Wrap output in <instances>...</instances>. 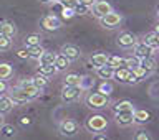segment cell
Instances as JSON below:
<instances>
[{"instance_id": "46", "label": "cell", "mask_w": 159, "mask_h": 140, "mask_svg": "<svg viewBox=\"0 0 159 140\" xmlns=\"http://www.w3.org/2000/svg\"><path fill=\"white\" fill-rule=\"evenodd\" d=\"M3 125V114H0V127Z\"/></svg>"}, {"instance_id": "42", "label": "cell", "mask_w": 159, "mask_h": 140, "mask_svg": "<svg viewBox=\"0 0 159 140\" xmlns=\"http://www.w3.org/2000/svg\"><path fill=\"white\" fill-rule=\"evenodd\" d=\"M17 56L22 58V59H27V58H28V51H27V49H18V51H17Z\"/></svg>"}, {"instance_id": "49", "label": "cell", "mask_w": 159, "mask_h": 140, "mask_svg": "<svg viewBox=\"0 0 159 140\" xmlns=\"http://www.w3.org/2000/svg\"><path fill=\"white\" fill-rule=\"evenodd\" d=\"M156 51H159V45H157V49H156Z\"/></svg>"}, {"instance_id": "8", "label": "cell", "mask_w": 159, "mask_h": 140, "mask_svg": "<svg viewBox=\"0 0 159 140\" xmlns=\"http://www.w3.org/2000/svg\"><path fill=\"white\" fill-rule=\"evenodd\" d=\"M111 10H113V7H111V3H109V2H106V0H96L94 5L91 7V13L96 18H101L103 15L109 13Z\"/></svg>"}, {"instance_id": "19", "label": "cell", "mask_w": 159, "mask_h": 140, "mask_svg": "<svg viewBox=\"0 0 159 140\" xmlns=\"http://www.w3.org/2000/svg\"><path fill=\"white\" fill-rule=\"evenodd\" d=\"M109 107L113 109V112H121V111H134V107L133 106V102L131 101H128V99H123V101H116V102H113V106L109 104Z\"/></svg>"}, {"instance_id": "41", "label": "cell", "mask_w": 159, "mask_h": 140, "mask_svg": "<svg viewBox=\"0 0 159 140\" xmlns=\"http://www.w3.org/2000/svg\"><path fill=\"white\" fill-rule=\"evenodd\" d=\"M94 2H96V0H78V3L84 5V7H89V8H91L93 5H94Z\"/></svg>"}, {"instance_id": "48", "label": "cell", "mask_w": 159, "mask_h": 140, "mask_svg": "<svg viewBox=\"0 0 159 140\" xmlns=\"http://www.w3.org/2000/svg\"><path fill=\"white\" fill-rule=\"evenodd\" d=\"M156 12H157L156 15H157V18H159V5H157V8H156Z\"/></svg>"}, {"instance_id": "37", "label": "cell", "mask_w": 159, "mask_h": 140, "mask_svg": "<svg viewBox=\"0 0 159 140\" xmlns=\"http://www.w3.org/2000/svg\"><path fill=\"white\" fill-rule=\"evenodd\" d=\"M73 13L75 15H86V13H89V7H84V5H81V3H76V7L73 8Z\"/></svg>"}, {"instance_id": "22", "label": "cell", "mask_w": 159, "mask_h": 140, "mask_svg": "<svg viewBox=\"0 0 159 140\" xmlns=\"http://www.w3.org/2000/svg\"><path fill=\"white\" fill-rule=\"evenodd\" d=\"M70 59L66 58V56H63L61 53L60 54H57V58H55V68H57V73H60V71H66V69L70 68Z\"/></svg>"}, {"instance_id": "1", "label": "cell", "mask_w": 159, "mask_h": 140, "mask_svg": "<svg viewBox=\"0 0 159 140\" xmlns=\"http://www.w3.org/2000/svg\"><path fill=\"white\" fill-rule=\"evenodd\" d=\"M109 96L106 94L99 92V91H89L86 92V96H84V106L93 109V111H101V109H106L109 107Z\"/></svg>"}, {"instance_id": "28", "label": "cell", "mask_w": 159, "mask_h": 140, "mask_svg": "<svg viewBox=\"0 0 159 140\" xmlns=\"http://www.w3.org/2000/svg\"><path fill=\"white\" fill-rule=\"evenodd\" d=\"M131 73H133V76L138 79V83H141V81H144V79H146L148 76H151V73L149 71H146V69H144L141 64H139L138 68H134V69H131Z\"/></svg>"}, {"instance_id": "16", "label": "cell", "mask_w": 159, "mask_h": 140, "mask_svg": "<svg viewBox=\"0 0 159 140\" xmlns=\"http://www.w3.org/2000/svg\"><path fill=\"white\" fill-rule=\"evenodd\" d=\"M94 73H96V76L99 79H103V81H109V79H113V74H114V68L109 66V64H103V66H98L94 69Z\"/></svg>"}, {"instance_id": "32", "label": "cell", "mask_w": 159, "mask_h": 140, "mask_svg": "<svg viewBox=\"0 0 159 140\" xmlns=\"http://www.w3.org/2000/svg\"><path fill=\"white\" fill-rule=\"evenodd\" d=\"M23 43H25V46H35V45L42 43V36H40L38 33H30V35L25 36Z\"/></svg>"}, {"instance_id": "47", "label": "cell", "mask_w": 159, "mask_h": 140, "mask_svg": "<svg viewBox=\"0 0 159 140\" xmlns=\"http://www.w3.org/2000/svg\"><path fill=\"white\" fill-rule=\"evenodd\" d=\"M154 32H156V33H157V35H159V23H157V25H156V27H154Z\"/></svg>"}, {"instance_id": "38", "label": "cell", "mask_w": 159, "mask_h": 140, "mask_svg": "<svg viewBox=\"0 0 159 140\" xmlns=\"http://www.w3.org/2000/svg\"><path fill=\"white\" fill-rule=\"evenodd\" d=\"M99 92H103V94H106V96H109V94L113 92V86H111L108 81H103V84L99 86Z\"/></svg>"}, {"instance_id": "9", "label": "cell", "mask_w": 159, "mask_h": 140, "mask_svg": "<svg viewBox=\"0 0 159 140\" xmlns=\"http://www.w3.org/2000/svg\"><path fill=\"white\" fill-rule=\"evenodd\" d=\"M40 25H42V28L45 32H57V30H60V27H61V22H60L55 15H47V17L42 18Z\"/></svg>"}, {"instance_id": "27", "label": "cell", "mask_w": 159, "mask_h": 140, "mask_svg": "<svg viewBox=\"0 0 159 140\" xmlns=\"http://www.w3.org/2000/svg\"><path fill=\"white\" fill-rule=\"evenodd\" d=\"M0 132H2V137L3 138H13L15 135H17V129H15L12 124H5L0 127Z\"/></svg>"}, {"instance_id": "4", "label": "cell", "mask_w": 159, "mask_h": 140, "mask_svg": "<svg viewBox=\"0 0 159 140\" xmlns=\"http://www.w3.org/2000/svg\"><path fill=\"white\" fill-rule=\"evenodd\" d=\"M83 94V87L81 86H63L61 89V101L66 104L76 102Z\"/></svg>"}, {"instance_id": "39", "label": "cell", "mask_w": 159, "mask_h": 140, "mask_svg": "<svg viewBox=\"0 0 159 140\" xmlns=\"http://www.w3.org/2000/svg\"><path fill=\"white\" fill-rule=\"evenodd\" d=\"M58 2L63 5V8H70V10H73L75 7H76L78 0H58Z\"/></svg>"}, {"instance_id": "40", "label": "cell", "mask_w": 159, "mask_h": 140, "mask_svg": "<svg viewBox=\"0 0 159 140\" xmlns=\"http://www.w3.org/2000/svg\"><path fill=\"white\" fill-rule=\"evenodd\" d=\"M7 91H8L7 81H5V79H0V96H2V94H7Z\"/></svg>"}, {"instance_id": "7", "label": "cell", "mask_w": 159, "mask_h": 140, "mask_svg": "<svg viewBox=\"0 0 159 140\" xmlns=\"http://www.w3.org/2000/svg\"><path fill=\"white\" fill-rule=\"evenodd\" d=\"M134 111H121V112H114V122L118 127H131L134 124V117H133Z\"/></svg>"}, {"instance_id": "15", "label": "cell", "mask_w": 159, "mask_h": 140, "mask_svg": "<svg viewBox=\"0 0 159 140\" xmlns=\"http://www.w3.org/2000/svg\"><path fill=\"white\" fill-rule=\"evenodd\" d=\"M129 76H131V69L123 66V68H116L114 69V74H113V79L121 84H128L129 83Z\"/></svg>"}, {"instance_id": "17", "label": "cell", "mask_w": 159, "mask_h": 140, "mask_svg": "<svg viewBox=\"0 0 159 140\" xmlns=\"http://www.w3.org/2000/svg\"><path fill=\"white\" fill-rule=\"evenodd\" d=\"M15 107V102H13V99L8 96V94H2L0 96V114H8V112H12V109Z\"/></svg>"}, {"instance_id": "29", "label": "cell", "mask_w": 159, "mask_h": 140, "mask_svg": "<svg viewBox=\"0 0 159 140\" xmlns=\"http://www.w3.org/2000/svg\"><path fill=\"white\" fill-rule=\"evenodd\" d=\"M55 58H57V53H53V51H45L42 53V56L38 58V63L40 64H53L55 63Z\"/></svg>"}, {"instance_id": "33", "label": "cell", "mask_w": 159, "mask_h": 140, "mask_svg": "<svg viewBox=\"0 0 159 140\" xmlns=\"http://www.w3.org/2000/svg\"><path fill=\"white\" fill-rule=\"evenodd\" d=\"M38 73H42L47 78H50V76H53V74H57V68H55V64H40Z\"/></svg>"}, {"instance_id": "6", "label": "cell", "mask_w": 159, "mask_h": 140, "mask_svg": "<svg viewBox=\"0 0 159 140\" xmlns=\"http://www.w3.org/2000/svg\"><path fill=\"white\" fill-rule=\"evenodd\" d=\"M138 41H139L138 36L134 33H131V32H123V33H119L118 38H116V45L119 48H123V49L133 48Z\"/></svg>"}, {"instance_id": "11", "label": "cell", "mask_w": 159, "mask_h": 140, "mask_svg": "<svg viewBox=\"0 0 159 140\" xmlns=\"http://www.w3.org/2000/svg\"><path fill=\"white\" fill-rule=\"evenodd\" d=\"M8 96L13 99L15 104H25V102L32 101V97H30L22 87H12V89H8Z\"/></svg>"}, {"instance_id": "5", "label": "cell", "mask_w": 159, "mask_h": 140, "mask_svg": "<svg viewBox=\"0 0 159 140\" xmlns=\"http://www.w3.org/2000/svg\"><path fill=\"white\" fill-rule=\"evenodd\" d=\"M58 132L61 134L63 137H75L80 132V125L76 121H71V119H65V121L60 122L58 125Z\"/></svg>"}, {"instance_id": "44", "label": "cell", "mask_w": 159, "mask_h": 140, "mask_svg": "<svg viewBox=\"0 0 159 140\" xmlns=\"http://www.w3.org/2000/svg\"><path fill=\"white\" fill-rule=\"evenodd\" d=\"M22 124H32V121H30V117H22Z\"/></svg>"}, {"instance_id": "2", "label": "cell", "mask_w": 159, "mask_h": 140, "mask_svg": "<svg viewBox=\"0 0 159 140\" xmlns=\"http://www.w3.org/2000/svg\"><path fill=\"white\" fill-rule=\"evenodd\" d=\"M84 129L89 134H98V132H104L108 129V119L103 114H93L84 121Z\"/></svg>"}, {"instance_id": "13", "label": "cell", "mask_w": 159, "mask_h": 140, "mask_svg": "<svg viewBox=\"0 0 159 140\" xmlns=\"http://www.w3.org/2000/svg\"><path fill=\"white\" fill-rule=\"evenodd\" d=\"M60 53H61L63 56H66L70 61H76V59H80V56H81L80 48L75 46V45H63V46L60 48Z\"/></svg>"}, {"instance_id": "43", "label": "cell", "mask_w": 159, "mask_h": 140, "mask_svg": "<svg viewBox=\"0 0 159 140\" xmlns=\"http://www.w3.org/2000/svg\"><path fill=\"white\" fill-rule=\"evenodd\" d=\"M94 138H98V140H106L108 137L104 135V134H99V132H98V134H94Z\"/></svg>"}, {"instance_id": "23", "label": "cell", "mask_w": 159, "mask_h": 140, "mask_svg": "<svg viewBox=\"0 0 159 140\" xmlns=\"http://www.w3.org/2000/svg\"><path fill=\"white\" fill-rule=\"evenodd\" d=\"M106 63L109 64V66H113L114 69L123 68V66H126V58L118 56V54H108V61Z\"/></svg>"}, {"instance_id": "36", "label": "cell", "mask_w": 159, "mask_h": 140, "mask_svg": "<svg viewBox=\"0 0 159 140\" xmlns=\"http://www.w3.org/2000/svg\"><path fill=\"white\" fill-rule=\"evenodd\" d=\"M151 138H152V135L148 130H138L134 134V140H151Z\"/></svg>"}, {"instance_id": "12", "label": "cell", "mask_w": 159, "mask_h": 140, "mask_svg": "<svg viewBox=\"0 0 159 140\" xmlns=\"http://www.w3.org/2000/svg\"><path fill=\"white\" fill-rule=\"evenodd\" d=\"M133 117H134V124L136 125H146V124H149L152 121L151 112L146 111V109H134Z\"/></svg>"}, {"instance_id": "20", "label": "cell", "mask_w": 159, "mask_h": 140, "mask_svg": "<svg viewBox=\"0 0 159 140\" xmlns=\"http://www.w3.org/2000/svg\"><path fill=\"white\" fill-rule=\"evenodd\" d=\"M0 33L5 35V36H17V27H15L13 22H0Z\"/></svg>"}, {"instance_id": "30", "label": "cell", "mask_w": 159, "mask_h": 140, "mask_svg": "<svg viewBox=\"0 0 159 140\" xmlns=\"http://www.w3.org/2000/svg\"><path fill=\"white\" fill-rule=\"evenodd\" d=\"M32 83H33L38 89H43V87H47V86H48V78L45 76V74L38 73V74H35V76L32 78Z\"/></svg>"}, {"instance_id": "14", "label": "cell", "mask_w": 159, "mask_h": 140, "mask_svg": "<svg viewBox=\"0 0 159 140\" xmlns=\"http://www.w3.org/2000/svg\"><path fill=\"white\" fill-rule=\"evenodd\" d=\"M18 87H22L32 99H37L40 96V92H42V89H38L37 86H35V84L32 83V79H23V81H20Z\"/></svg>"}, {"instance_id": "26", "label": "cell", "mask_w": 159, "mask_h": 140, "mask_svg": "<svg viewBox=\"0 0 159 140\" xmlns=\"http://www.w3.org/2000/svg\"><path fill=\"white\" fill-rule=\"evenodd\" d=\"M81 81H83V78L75 73H70L65 76V86H81Z\"/></svg>"}, {"instance_id": "21", "label": "cell", "mask_w": 159, "mask_h": 140, "mask_svg": "<svg viewBox=\"0 0 159 140\" xmlns=\"http://www.w3.org/2000/svg\"><path fill=\"white\" fill-rule=\"evenodd\" d=\"M89 61H91V64L94 68L103 66V64H106V61H108V53H103V51L93 53L91 56H89Z\"/></svg>"}, {"instance_id": "25", "label": "cell", "mask_w": 159, "mask_h": 140, "mask_svg": "<svg viewBox=\"0 0 159 140\" xmlns=\"http://www.w3.org/2000/svg\"><path fill=\"white\" fill-rule=\"evenodd\" d=\"M13 76V66L8 63H0V79H10Z\"/></svg>"}, {"instance_id": "10", "label": "cell", "mask_w": 159, "mask_h": 140, "mask_svg": "<svg viewBox=\"0 0 159 140\" xmlns=\"http://www.w3.org/2000/svg\"><path fill=\"white\" fill-rule=\"evenodd\" d=\"M152 53H154V49H152L151 46H148L146 43H143L141 40H139V41L133 46V54H134L136 58H139V59L148 58V56H152Z\"/></svg>"}, {"instance_id": "45", "label": "cell", "mask_w": 159, "mask_h": 140, "mask_svg": "<svg viewBox=\"0 0 159 140\" xmlns=\"http://www.w3.org/2000/svg\"><path fill=\"white\" fill-rule=\"evenodd\" d=\"M42 3H52V2H57V0H40Z\"/></svg>"}, {"instance_id": "18", "label": "cell", "mask_w": 159, "mask_h": 140, "mask_svg": "<svg viewBox=\"0 0 159 140\" xmlns=\"http://www.w3.org/2000/svg\"><path fill=\"white\" fill-rule=\"evenodd\" d=\"M141 41L146 43L148 46H151L154 51H156V49H157V45H159V35L154 32V30H152V32H148V33H144L143 36H141Z\"/></svg>"}, {"instance_id": "34", "label": "cell", "mask_w": 159, "mask_h": 140, "mask_svg": "<svg viewBox=\"0 0 159 140\" xmlns=\"http://www.w3.org/2000/svg\"><path fill=\"white\" fill-rule=\"evenodd\" d=\"M8 49H12V38L0 33V51H8Z\"/></svg>"}, {"instance_id": "3", "label": "cell", "mask_w": 159, "mask_h": 140, "mask_svg": "<svg viewBox=\"0 0 159 140\" xmlns=\"http://www.w3.org/2000/svg\"><path fill=\"white\" fill-rule=\"evenodd\" d=\"M123 20H124L123 13L116 12V10H111L109 13L103 15L101 18H98V22H99V25H101L103 28H106V30H114V28L121 27Z\"/></svg>"}, {"instance_id": "31", "label": "cell", "mask_w": 159, "mask_h": 140, "mask_svg": "<svg viewBox=\"0 0 159 140\" xmlns=\"http://www.w3.org/2000/svg\"><path fill=\"white\" fill-rule=\"evenodd\" d=\"M27 51H28V58L37 59L38 61V58L42 56V53L45 51V49L42 48V45H35V46H27Z\"/></svg>"}, {"instance_id": "35", "label": "cell", "mask_w": 159, "mask_h": 140, "mask_svg": "<svg viewBox=\"0 0 159 140\" xmlns=\"http://www.w3.org/2000/svg\"><path fill=\"white\" fill-rule=\"evenodd\" d=\"M139 64H141V59L136 58L134 54H133V56H128V58H126V68L134 69V68H138Z\"/></svg>"}, {"instance_id": "24", "label": "cell", "mask_w": 159, "mask_h": 140, "mask_svg": "<svg viewBox=\"0 0 159 140\" xmlns=\"http://www.w3.org/2000/svg\"><path fill=\"white\" fill-rule=\"evenodd\" d=\"M141 66L146 69V71H149L152 74L157 69V61H156V58H154V56H148V58L141 59Z\"/></svg>"}]
</instances>
